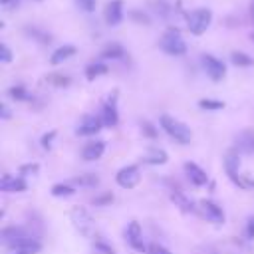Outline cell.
<instances>
[{"mask_svg":"<svg viewBox=\"0 0 254 254\" xmlns=\"http://www.w3.org/2000/svg\"><path fill=\"white\" fill-rule=\"evenodd\" d=\"M97 181L99 179L95 175H81L75 179V183H79V185H97Z\"/></svg>","mask_w":254,"mask_h":254,"instance_id":"cell-27","label":"cell"},{"mask_svg":"<svg viewBox=\"0 0 254 254\" xmlns=\"http://www.w3.org/2000/svg\"><path fill=\"white\" fill-rule=\"evenodd\" d=\"M79 2V6L85 10V12H91L93 8H95V0H77Z\"/></svg>","mask_w":254,"mask_h":254,"instance_id":"cell-31","label":"cell"},{"mask_svg":"<svg viewBox=\"0 0 254 254\" xmlns=\"http://www.w3.org/2000/svg\"><path fill=\"white\" fill-rule=\"evenodd\" d=\"M103 121L101 117H95V115H85L83 121L79 123L77 127V135H95L99 129H101Z\"/></svg>","mask_w":254,"mask_h":254,"instance_id":"cell-10","label":"cell"},{"mask_svg":"<svg viewBox=\"0 0 254 254\" xmlns=\"http://www.w3.org/2000/svg\"><path fill=\"white\" fill-rule=\"evenodd\" d=\"M101 121H103V125H107V127H113L115 123H117V109H115V105H105L103 107V111H101Z\"/></svg>","mask_w":254,"mask_h":254,"instance_id":"cell-18","label":"cell"},{"mask_svg":"<svg viewBox=\"0 0 254 254\" xmlns=\"http://www.w3.org/2000/svg\"><path fill=\"white\" fill-rule=\"evenodd\" d=\"M52 81H54L56 85H67V83H69L67 77H52Z\"/></svg>","mask_w":254,"mask_h":254,"instance_id":"cell-33","label":"cell"},{"mask_svg":"<svg viewBox=\"0 0 254 254\" xmlns=\"http://www.w3.org/2000/svg\"><path fill=\"white\" fill-rule=\"evenodd\" d=\"M73 54H75V48H73V46H62V48H58V50L52 54L50 62H52L54 65H58V64H62V62H65L67 58H71Z\"/></svg>","mask_w":254,"mask_h":254,"instance_id":"cell-17","label":"cell"},{"mask_svg":"<svg viewBox=\"0 0 254 254\" xmlns=\"http://www.w3.org/2000/svg\"><path fill=\"white\" fill-rule=\"evenodd\" d=\"M198 105H200L202 109H222V107H224L222 101H212V99H200Z\"/></svg>","mask_w":254,"mask_h":254,"instance_id":"cell-26","label":"cell"},{"mask_svg":"<svg viewBox=\"0 0 254 254\" xmlns=\"http://www.w3.org/2000/svg\"><path fill=\"white\" fill-rule=\"evenodd\" d=\"M161 127L165 129V133L169 135V137H173L177 143H181V145H187V143H190V139H192V133H190V129L183 123V121H179V119H175V117H171V115H161Z\"/></svg>","mask_w":254,"mask_h":254,"instance_id":"cell-1","label":"cell"},{"mask_svg":"<svg viewBox=\"0 0 254 254\" xmlns=\"http://www.w3.org/2000/svg\"><path fill=\"white\" fill-rule=\"evenodd\" d=\"M147 254H171V250H167L161 244H149L147 246Z\"/></svg>","mask_w":254,"mask_h":254,"instance_id":"cell-28","label":"cell"},{"mask_svg":"<svg viewBox=\"0 0 254 254\" xmlns=\"http://www.w3.org/2000/svg\"><path fill=\"white\" fill-rule=\"evenodd\" d=\"M115 181H117V185L123 187V189H133V187L141 181L139 167H135V165H127V167L119 169L117 175H115Z\"/></svg>","mask_w":254,"mask_h":254,"instance_id":"cell-5","label":"cell"},{"mask_svg":"<svg viewBox=\"0 0 254 254\" xmlns=\"http://www.w3.org/2000/svg\"><path fill=\"white\" fill-rule=\"evenodd\" d=\"M230 62H232L234 65H240V67H248V65L254 64V60H252L248 54H244V52H232V54H230Z\"/></svg>","mask_w":254,"mask_h":254,"instance_id":"cell-21","label":"cell"},{"mask_svg":"<svg viewBox=\"0 0 254 254\" xmlns=\"http://www.w3.org/2000/svg\"><path fill=\"white\" fill-rule=\"evenodd\" d=\"M38 171V165H26L22 167V173H36Z\"/></svg>","mask_w":254,"mask_h":254,"instance_id":"cell-35","label":"cell"},{"mask_svg":"<svg viewBox=\"0 0 254 254\" xmlns=\"http://www.w3.org/2000/svg\"><path fill=\"white\" fill-rule=\"evenodd\" d=\"M52 139H54V133H50V135H46V137H44V139H42V145H44V147H46V149H48V147H50V145H52V143H50V141H52Z\"/></svg>","mask_w":254,"mask_h":254,"instance_id":"cell-34","label":"cell"},{"mask_svg":"<svg viewBox=\"0 0 254 254\" xmlns=\"http://www.w3.org/2000/svg\"><path fill=\"white\" fill-rule=\"evenodd\" d=\"M202 67H204V71L208 73V77H210L212 81H220V79L224 77V73H226L224 64H222L218 58L210 56V54H204V56H202Z\"/></svg>","mask_w":254,"mask_h":254,"instance_id":"cell-6","label":"cell"},{"mask_svg":"<svg viewBox=\"0 0 254 254\" xmlns=\"http://www.w3.org/2000/svg\"><path fill=\"white\" fill-rule=\"evenodd\" d=\"M103 73H107V65L101 64V62L89 64V65L85 67V77H87V79H95V77H99V75H103Z\"/></svg>","mask_w":254,"mask_h":254,"instance_id":"cell-20","label":"cell"},{"mask_svg":"<svg viewBox=\"0 0 254 254\" xmlns=\"http://www.w3.org/2000/svg\"><path fill=\"white\" fill-rule=\"evenodd\" d=\"M246 234H248V238H254V216L248 220V228H246Z\"/></svg>","mask_w":254,"mask_h":254,"instance_id":"cell-32","label":"cell"},{"mask_svg":"<svg viewBox=\"0 0 254 254\" xmlns=\"http://www.w3.org/2000/svg\"><path fill=\"white\" fill-rule=\"evenodd\" d=\"M224 165H226V171H228V175L236 181V171H238V157L236 155H228L226 159H224Z\"/></svg>","mask_w":254,"mask_h":254,"instance_id":"cell-23","label":"cell"},{"mask_svg":"<svg viewBox=\"0 0 254 254\" xmlns=\"http://www.w3.org/2000/svg\"><path fill=\"white\" fill-rule=\"evenodd\" d=\"M71 222L75 224V228L85 234V236H93V218L85 208H73L71 210Z\"/></svg>","mask_w":254,"mask_h":254,"instance_id":"cell-4","label":"cell"},{"mask_svg":"<svg viewBox=\"0 0 254 254\" xmlns=\"http://www.w3.org/2000/svg\"><path fill=\"white\" fill-rule=\"evenodd\" d=\"M103 58H121L123 56V48L119 44H109L103 52H101Z\"/></svg>","mask_w":254,"mask_h":254,"instance_id":"cell-24","label":"cell"},{"mask_svg":"<svg viewBox=\"0 0 254 254\" xmlns=\"http://www.w3.org/2000/svg\"><path fill=\"white\" fill-rule=\"evenodd\" d=\"M103 151H105V143H103V141H91V143H87V145L83 147L81 157H83L85 161H97V159L103 155Z\"/></svg>","mask_w":254,"mask_h":254,"instance_id":"cell-14","label":"cell"},{"mask_svg":"<svg viewBox=\"0 0 254 254\" xmlns=\"http://www.w3.org/2000/svg\"><path fill=\"white\" fill-rule=\"evenodd\" d=\"M0 189L4 192H22V190H26V181L22 177L4 175L2 181H0Z\"/></svg>","mask_w":254,"mask_h":254,"instance_id":"cell-11","label":"cell"},{"mask_svg":"<svg viewBox=\"0 0 254 254\" xmlns=\"http://www.w3.org/2000/svg\"><path fill=\"white\" fill-rule=\"evenodd\" d=\"M2 2V6H12V4H16L18 0H0Z\"/></svg>","mask_w":254,"mask_h":254,"instance_id":"cell-38","label":"cell"},{"mask_svg":"<svg viewBox=\"0 0 254 254\" xmlns=\"http://www.w3.org/2000/svg\"><path fill=\"white\" fill-rule=\"evenodd\" d=\"M185 173H187L189 181H190L192 185H196V187H202V185L208 181V175H206L198 165H194V163H185Z\"/></svg>","mask_w":254,"mask_h":254,"instance_id":"cell-12","label":"cell"},{"mask_svg":"<svg viewBox=\"0 0 254 254\" xmlns=\"http://www.w3.org/2000/svg\"><path fill=\"white\" fill-rule=\"evenodd\" d=\"M103 18H105V22H107L109 26L121 24V20H123V2H121V0H111V2H107L105 12H103Z\"/></svg>","mask_w":254,"mask_h":254,"instance_id":"cell-8","label":"cell"},{"mask_svg":"<svg viewBox=\"0 0 254 254\" xmlns=\"http://www.w3.org/2000/svg\"><path fill=\"white\" fill-rule=\"evenodd\" d=\"M10 95H12L14 99H26V97H28V93H26V89H24L22 85L12 87V89H10Z\"/></svg>","mask_w":254,"mask_h":254,"instance_id":"cell-30","label":"cell"},{"mask_svg":"<svg viewBox=\"0 0 254 254\" xmlns=\"http://www.w3.org/2000/svg\"><path fill=\"white\" fill-rule=\"evenodd\" d=\"M125 236H127V240H129V244L135 248V250H139V252H147V246L143 244V234H141V226H139V222H131L129 226H127V230H125Z\"/></svg>","mask_w":254,"mask_h":254,"instance_id":"cell-9","label":"cell"},{"mask_svg":"<svg viewBox=\"0 0 254 254\" xmlns=\"http://www.w3.org/2000/svg\"><path fill=\"white\" fill-rule=\"evenodd\" d=\"M131 16H133V18H137V20H143V22H145V24H149V18H147V16H145V14H139V12H133V14H131Z\"/></svg>","mask_w":254,"mask_h":254,"instance_id":"cell-36","label":"cell"},{"mask_svg":"<svg viewBox=\"0 0 254 254\" xmlns=\"http://www.w3.org/2000/svg\"><path fill=\"white\" fill-rule=\"evenodd\" d=\"M236 149L240 153H254V131H242L236 137Z\"/></svg>","mask_w":254,"mask_h":254,"instance_id":"cell-15","label":"cell"},{"mask_svg":"<svg viewBox=\"0 0 254 254\" xmlns=\"http://www.w3.org/2000/svg\"><path fill=\"white\" fill-rule=\"evenodd\" d=\"M159 44H161V50L167 52V54H171V56H183L187 52V44L181 38L179 30H175V28H169L161 36V42Z\"/></svg>","mask_w":254,"mask_h":254,"instance_id":"cell-2","label":"cell"},{"mask_svg":"<svg viewBox=\"0 0 254 254\" xmlns=\"http://www.w3.org/2000/svg\"><path fill=\"white\" fill-rule=\"evenodd\" d=\"M171 198H173V200H175L183 210H187V212H189V210H192V202H190L189 198H185L181 192H173V194H171Z\"/></svg>","mask_w":254,"mask_h":254,"instance_id":"cell-25","label":"cell"},{"mask_svg":"<svg viewBox=\"0 0 254 254\" xmlns=\"http://www.w3.org/2000/svg\"><path fill=\"white\" fill-rule=\"evenodd\" d=\"M145 131H147V135H149V137H155V131L151 129V125H149V123H145Z\"/></svg>","mask_w":254,"mask_h":254,"instance_id":"cell-37","label":"cell"},{"mask_svg":"<svg viewBox=\"0 0 254 254\" xmlns=\"http://www.w3.org/2000/svg\"><path fill=\"white\" fill-rule=\"evenodd\" d=\"M10 113H8V107L6 105H2V117H8Z\"/></svg>","mask_w":254,"mask_h":254,"instance_id":"cell-39","label":"cell"},{"mask_svg":"<svg viewBox=\"0 0 254 254\" xmlns=\"http://www.w3.org/2000/svg\"><path fill=\"white\" fill-rule=\"evenodd\" d=\"M200 206H202V212H204V216H206L208 220H212V222H216V224L224 222V212H222V208H220L216 202H212V200H202Z\"/></svg>","mask_w":254,"mask_h":254,"instance_id":"cell-13","label":"cell"},{"mask_svg":"<svg viewBox=\"0 0 254 254\" xmlns=\"http://www.w3.org/2000/svg\"><path fill=\"white\" fill-rule=\"evenodd\" d=\"M210 20H212V12L208 8H196L187 16V26H189L190 34L200 36L210 26Z\"/></svg>","mask_w":254,"mask_h":254,"instance_id":"cell-3","label":"cell"},{"mask_svg":"<svg viewBox=\"0 0 254 254\" xmlns=\"http://www.w3.org/2000/svg\"><path fill=\"white\" fill-rule=\"evenodd\" d=\"M28 240H30V234H26V230H24V228L8 226V228H4V230H2V242H4L6 246H10L12 250H14V248H18L20 244L28 242Z\"/></svg>","mask_w":254,"mask_h":254,"instance_id":"cell-7","label":"cell"},{"mask_svg":"<svg viewBox=\"0 0 254 254\" xmlns=\"http://www.w3.org/2000/svg\"><path fill=\"white\" fill-rule=\"evenodd\" d=\"M0 60H2L4 64L12 62V52H10V48H8L6 44H2V46H0Z\"/></svg>","mask_w":254,"mask_h":254,"instance_id":"cell-29","label":"cell"},{"mask_svg":"<svg viewBox=\"0 0 254 254\" xmlns=\"http://www.w3.org/2000/svg\"><path fill=\"white\" fill-rule=\"evenodd\" d=\"M40 248H42L40 242L34 240V238H30L28 242H24V244H20L18 248H14V254H38Z\"/></svg>","mask_w":254,"mask_h":254,"instance_id":"cell-19","label":"cell"},{"mask_svg":"<svg viewBox=\"0 0 254 254\" xmlns=\"http://www.w3.org/2000/svg\"><path fill=\"white\" fill-rule=\"evenodd\" d=\"M250 16H252V22H254V0H252V4H250Z\"/></svg>","mask_w":254,"mask_h":254,"instance_id":"cell-40","label":"cell"},{"mask_svg":"<svg viewBox=\"0 0 254 254\" xmlns=\"http://www.w3.org/2000/svg\"><path fill=\"white\" fill-rule=\"evenodd\" d=\"M145 163H149V165H165L167 163V153L163 149H159V147H151L147 151V155H145Z\"/></svg>","mask_w":254,"mask_h":254,"instance_id":"cell-16","label":"cell"},{"mask_svg":"<svg viewBox=\"0 0 254 254\" xmlns=\"http://www.w3.org/2000/svg\"><path fill=\"white\" fill-rule=\"evenodd\" d=\"M250 40H252V42H254V32H252V34H250Z\"/></svg>","mask_w":254,"mask_h":254,"instance_id":"cell-41","label":"cell"},{"mask_svg":"<svg viewBox=\"0 0 254 254\" xmlns=\"http://www.w3.org/2000/svg\"><path fill=\"white\" fill-rule=\"evenodd\" d=\"M73 192H75L73 187L64 185V183H58V185L52 187V194H54V196H71Z\"/></svg>","mask_w":254,"mask_h":254,"instance_id":"cell-22","label":"cell"}]
</instances>
